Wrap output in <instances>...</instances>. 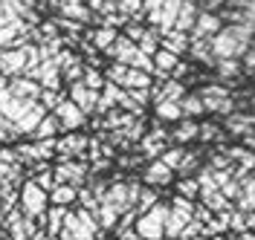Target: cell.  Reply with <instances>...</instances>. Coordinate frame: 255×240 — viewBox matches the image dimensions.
Instances as JSON below:
<instances>
[{"label":"cell","mask_w":255,"mask_h":240,"mask_svg":"<svg viewBox=\"0 0 255 240\" xmlns=\"http://www.w3.org/2000/svg\"><path fill=\"white\" fill-rule=\"evenodd\" d=\"M247 67H250V70H255V41L250 44V49H247Z\"/></svg>","instance_id":"cell-42"},{"label":"cell","mask_w":255,"mask_h":240,"mask_svg":"<svg viewBox=\"0 0 255 240\" xmlns=\"http://www.w3.org/2000/svg\"><path fill=\"white\" fill-rule=\"evenodd\" d=\"M229 160H238L244 168H253L255 165V157L247 151V148H232V151H229Z\"/></svg>","instance_id":"cell-33"},{"label":"cell","mask_w":255,"mask_h":240,"mask_svg":"<svg viewBox=\"0 0 255 240\" xmlns=\"http://www.w3.org/2000/svg\"><path fill=\"white\" fill-rule=\"evenodd\" d=\"M136 122V116L133 113H122V110H113L108 119H105V125L108 128H125V125H133Z\"/></svg>","instance_id":"cell-28"},{"label":"cell","mask_w":255,"mask_h":240,"mask_svg":"<svg viewBox=\"0 0 255 240\" xmlns=\"http://www.w3.org/2000/svg\"><path fill=\"white\" fill-rule=\"evenodd\" d=\"M26 79L38 81L44 90H55V93H58V87H61V73H58L55 58H47V61H41L38 67H32L29 73H26Z\"/></svg>","instance_id":"cell-5"},{"label":"cell","mask_w":255,"mask_h":240,"mask_svg":"<svg viewBox=\"0 0 255 240\" xmlns=\"http://www.w3.org/2000/svg\"><path fill=\"white\" fill-rule=\"evenodd\" d=\"M52 6L61 12V17L67 20H76V23H87L90 20V9L81 3V0H52Z\"/></svg>","instance_id":"cell-11"},{"label":"cell","mask_w":255,"mask_h":240,"mask_svg":"<svg viewBox=\"0 0 255 240\" xmlns=\"http://www.w3.org/2000/svg\"><path fill=\"white\" fill-rule=\"evenodd\" d=\"M122 87H125V90H148V87H151V76H145L139 70H128Z\"/></svg>","instance_id":"cell-24"},{"label":"cell","mask_w":255,"mask_h":240,"mask_svg":"<svg viewBox=\"0 0 255 240\" xmlns=\"http://www.w3.org/2000/svg\"><path fill=\"white\" fill-rule=\"evenodd\" d=\"M218 73H221L223 79L238 76V64H235V61H218Z\"/></svg>","instance_id":"cell-40"},{"label":"cell","mask_w":255,"mask_h":240,"mask_svg":"<svg viewBox=\"0 0 255 240\" xmlns=\"http://www.w3.org/2000/svg\"><path fill=\"white\" fill-rule=\"evenodd\" d=\"M49 200H52V206L67 208L70 203H76V200H79V191H76V188H70V185H55V188L49 191Z\"/></svg>","instance_id":"cell-21"},{"label":"cell","mask_w":255,"mask_h":240,"mask_svg":"<svg viewBox=\"0 0 255 240\" xmlns=\"http://www.w3.org/2000/svg\"><path fill=\"white\" fill-rule=\"evenodd\" d=\"M0 240H9V238H6V235H3V232H0Z\"/></svg>","instance_id":"cell-47"},{"label":"cell","mask_w":255,"mask_h":240,"mask_svg":"<svg viewBox=\"0 0 255 240\" xmlns=\"http://www.w3.org/2000/svg\"><path fill=\"white\" fill-rule=\"evenodd\" d=\"M145 182L148 185H165V182H171V168H165L159 160H154L148 165V171H145Z\"/></svg>","instance_id":"cell-18"},{"label":"cell","mask_w":255,"mask_h":240,"mask_svg":"<svg viewBox=\"0 0 255 240\" xmlns=\"http://www.w3.org/2000/svg\"><path fill=\"white\" fill-rule=\"evenodd\" d=\"M197 139H203V142H218L223 136H221V128H215V125H200V136H197Z\"/></svg>","instance_id":"cell-37"},{"label":"cell","mask_w":255,"mask_h":240,"mask_svg":"<svg viewBox=\"0 0 255 240\" xmlns=\"http://www.w3.org/2000/svg\"><path fill=\"white\" fill-rule=\"evenodd\" d=\"M61 93H55V90H41V98H38V101H41V104H44V110H55V107H58V104H61Z\"/></svg>","instance_id":"cell-32"},{"label":"cell","mask_w":255,"mask_h":240,"mask_svg":"<svg viewBox=\"0 0 255 240\" xmlns=\"http://www.w3.org/2000/svg\"><path fill=\"white\" fill-rule=\"evenodd\" d=\"M189 217H191V203L186 197H177L174 206L168 208V220H165V235L168 238H177L186 226H189Z\"/></svg>","instance_id":"cell-6"},{"label":"cell","mask_w":255,"mask_h":240,"mask_svg":"<svg viewBox=\"0 0 255 240\" xmlns=\"http://www.w3.org/2000/svg\"><path fill=\"white\" fill-rule=\"evenodd\" d=\"M55 185H70V188H76L79 191L81 185H84V179H87V168H84V162H76V160H64L55 171Z\"/></svg>","instance_id":"cell-4"},{"label":"cell","mask_w":255,"mask_h":240,"mask_svg":"<svg viewBox=\"0 0 255 240\" xmlns=\"http://www.w3.org/2000/svg\"><path fill=\"white\" fill-rule=\"evenodd\" d=\"M247 148H255V133H247Z\"/></svg>","instance_id":"cell-44"},{"label":"cell","mask_w":255,"mask_h":240,"mask_svg":"<svg viewBox=\"0 0 255 240\" xmlns=\"http://www.w3.org/2000/svg\"><path fill=\"white\" fill-rule=\"evenodd\" d=\"M116 217H119V214H116L108 203H99V223H102V229H113Z\"/></svg>","instance_id":"cell-30"},{"label":"cell","mask_w":255,"mask_h":240,"mask_svg":"<svg viewBox=\"0 0 255 240\" xmlns=\"http://www.w3.org/2000/svg\"><path fill=\"white\" fill-rule=\"evenodd\" d=\"M47 200H49V194L35 179H26L20 185V211H23L26 220H35L41 229L47 223Z\"/></svg>","instance_id":"cell-2"},{"label":"cell","mask_w":255,"mask_h":240,"mask_svg":"<svg viewBox=\"0 0 255 240\" xmlns=\"http://www.w3.org/2000/svg\"><path fill=\"white\" fill-rule=\"evenodd\" d=\"M116 6H119V12H125V15H139V12H142V0H116Z\"/></svg>","instance_id":"cell-36"},{"label":"cell","mask_w":255,"mask_h":240,"mask_svg":"<svg viewBox=\"0 0 255 240\" xmlns=\"http://www.w3.org/2000/svg\"><path fill=\"white\" fill-rule=\"evenodd\" d=\"M197 191H200V182H197V179H189V176H186V179L180 182V194H183V197H194Z\"/></svg>","instance_id":"cell-38"},{"label":"cell","mask_w":255,"mask_h":240,"mask_svg":"<svg viewBox=\"0 0 255 240\" xmlns=\"http://www.w3.org/2000/svg\"><path fill=\"white\" fill-rule=\"evenodd\" d=\"M197 168V154L194 151H186V157H183V165H180V174H189Z\"/></svg>","instance_id":"cell-39"},{"label":"cell","mask_w":255,"mask_h":240,"mask_svg":"<svg viewBox=\"0 0 255 240\" xmlns=\"http://www.w3.org/2000/svg\"><path fill=\"white\" fill-rule=\"evenodd\" d=\"M102 203H108L116 214H128V211H133V208H130V200H128V182H116V185H111Z\"/></svg>","instance_id":"cell-12"},{"label":"cell","mask_w":255,"mask_h":240,"mask_svg":"<svg viewBox=\"0 0 255 240\" xmlns=\"http://www.w3.org/2000/svg\"><path fill=\"white\" fill-rule=\"evenodd\" d=\"M183 3H186V0H162V9H159V23H157V32L159 35H165V32H171V29H174L177 15H180Z\"/></svg>","instance_id":"cell-13"},{"label":"cell","mask_w":255,"mask_h":240,"mask_svg":"<svg viewBox=\"0 0 255 240\" xmlns=\"http://www.w3.org/2000/svg\"><path fill=\"white\" fill-rule=\"evenodd\" d=\"M61 130V125H58V119L52 116V113H47V119L38 125V130L32 133L35 136V142H41V139H55V133Z\"/></svg>","instance_id":"cell-22"},{"label":"cell","mask_w":255,"mask_h":240,"mask_svg":"<svg viewBox=\"0 0 255 240\" xmlns=\"http://www.w3.org/2000/svg\"><path fill=\"white\" fill-rule=\"evenodd\" d=\"M84 84H87V90H93V93H102V87H105V81H102V76L96 73V70H84Z\"/></svg>","instance_id":"cell-34"},{"label":"cell","mask_w":255,"mask_h":240,"mask_svg":"<svg viewBox=\"0 0 255 240\" xmlns=\"http://www.w3.org/2000/svg\"><path fill=\"white\" fill-rule=\"evenodd\" d=\"M52 116L58 119L61 130H76V128H81V125H84V119H87V116H84V113H81L70 98H61V104L52 110Z\"/></svg>","instance_id":"cell-7"},{"label":"cell","mask_w":255,"mask_h":240,"mask_svg":"<svg viewBox=\"0 0 255 240\" xmlns=\"http://www.w3.org/2000/svg\"><path fill=\"white\" fill-rule=\"evenodd\" d=\"M99 96L102 93H93V90H87V84L84 81H76V84H70V101L79 107L84 116L87 113H93L99 107Z\"/></svg>","instance_id":"cell-8"},{"label":"cell","mask_w":255,"mask_h":240,"mask_svg":"<svg viewBox=\"0 0 255 240\" xmlns=\"http://www.w3.org/2000/svg\"><path fill=\"white\" fill-rule=\"evenodd\" d=\"M3 139H6V133H3V130H0V142H3Z\"/></svg>","instance_id":"cell-46"},{"label":"cell","mask_w":255,"mask_h":240,"mask_svg":"<svg viewBox=\"0 0 255 240\" xmlns=\"http://www.w3.org/2000/svg\"><path fill=\"white\" fill-rule=\"evenodd\" d=\"M157 116L162 119V122H180V119H183V110H180L177 101H159L157 104Z\"/></svg>","instance_id":"cell-25"},{"label":"cell","mask_w":255,"mask_h":240,"mask_svg":"<svg viewBox=\"0 0 255 240\" xmlns=\"http://www.w3.org/2000/svg\"><path fill=\"white\" fill-rule=\"evenodd\" d=\"M162 49H168L171 55L186 52V49H189V38H186V32H177V29L165 32V35H162Z\"/></svg>","instance_id":"cell-19"},{"label":"cell","mask_w":255,"mask_h":240,"mask_svg":"<svg viewBox=\"0 0 255 240\" xmlns=\"http://www.w3.org/2000/svg\"><path fill=\"white\" fill-rule=\"evenodd\" d=\"M180 110H183V116H197V113H206V107H203L200 96H186L180 101Z\"/></svg>","instance_id":"cell-29"},{"label":"cell","mask_w":255,"mask_h":240,"mask_svg":"<svg viewBox=\"0 0 255 240\" xmlns=\"http://www.w3.org/2000/svg\"><path fill=\"white\" fill-rule=\"evenodd\" d=\"M0 15H3V6H0Z\"/></svg>","instance_id":"cell-48"},{"label":"cell","mask_w":255,"mask_h":240,"mask_svg":"<svg viewBox=\"0 0 255 240\" xmlns=\"http://www.w3.org/2000/svg\"><path fill=\"white\" fill-rule=\"evenodd\" d=\"M116 38H119V35H116V29H111V26H102V29H96V32H93V44L99 49H105V52H108V49L113 47V41H116Z\"/></svg>","instance_id":"cell-26"},{"label":"cell","mask_w":255,"mask_h":240,"mask_svg":"<svg viewBox=\"0 0 255 240\" xmlns=\"http://www.w3.org/2000/svg\"><path fill=\"white\" fill-rule=\"evenodd\" d=\"M142 154L145 157H162L165 154V133L162 130H154L142 136Z\"/></svg>","instance_id":"cell-17"},{"label":"cell","mask_w":255,"mask_h":240,"mask_svg":"<svg viewBox=\"0 0 255 240\" xmlns=\"http://www.w3.org/2000/svg\"><path fill=\"white\" fill-rule=\"evenodd\" d=\"M165 220H168V206L157 203L148 214H142L136 220V235L142 240H159L165 235Z\"/></svg>","instance_id":"cell-3"},{"label":"cell","mask_w":255,"mask_h":240,"mask_svg":"<svg viewBox=\"0 0 255 240\" xmlns=\"http://www.w3.org/2000/svg\"><path fill=\"white\" fill-rule=\"evenodd\" d=\"M47 113H49V110H44V104L38 101V104H35V107H32V110L26 113V116H23V119H20V122L15 125L17 133H35V130H38V125H41V122L47 119Z\"/></svg>","instance_id":"cell-15"},{"label":"cell","mask_w":255,"mask_h":240,"mask_svg":"<svg viewBox=\"0 0 255 240\" xmlns=\"http://www.w3.org/2000/svg\"><path fill=\"white\" fill-rule=\"evenodd\" d=\"M154 206H157V194L151 191V188H142V194H139V203H136V211L148 214Z\"/></svg>","instance_id":"cell-31"},{"label":"cell","mask_w":255,"mask_h":240,"mask_svg":"<svg viewBox=\"0 0 255 240\" xmlns=\"http://www.w3.org/2000/svg\"><path fill=\"white\" fill-rule=\"evenodd\" d=\"M177 55H171L168 49H162L159 47V52L154 55V70H157V76H168V73H174L177 70Z\"/></svg>","instance_id":"cell-20"},{"label":"cell","mask_w":255,"mask_h":240,"mask_svg":"<svg viewBox=\"0 0 255 240\" xmlns=\"http://www.w3.org/2000/svg\"><path fill=\"white\" fill-rule=\"evenodd\" d=\"M197 136H200V125H197V122H180L177 130L171 133V139H177L180 145L191 142V139H197Z\"/></svg>","instance_id":"cell-23"},{"label":"cell","mask_w":255,"mask_h":240,"mask_svg":"<svg viewBox=\"0 0 255 240\" xmlns=\"http://www.w3.org/2000/svg\"><path fill=\"white\" fill-rule=\"evenodd\" d=\"M6 87H9V79H3V76H0V93H3Z\"/></svg>","instance_id":"cell-45"},{"label":"cell","mask_w":255,"mask_h":240,"mask_svg":"<svg viewBox=\"0 0 255 240\" xmlns=\"http://www.w3.org/2000/svg\"><path fill=\"white\" fill-rule=\"evenodd\" d=\"M41 84L38 81L26 79V76H17V79H9V93L12 98H23V101H38L41 98Z\"/></svg>","instance_id":"cell-9"},{"label":"cell","mask_w":255,"mask_h":240,"mask_svg":"<svg viewBox=\"0 0 255 240\" xmlns=\"http://www.w3.org/2000/svg\"><path fill=\"white\" fill-rule=\"evenodd\" d=\"M191 32H194V41H212L215 35L221 32V17L212 15V12H200Z\"/></svg>","instance_id":"cell-10"},{"label":"cell","mask_w":255,"mask_h":240,"mask_svg":"<svg viewBox=\"0 0 255 240\" xmlns=\"http://www.w3.org/2000/svg\"><path fill=\"white\" fill-rule=\"evenodd\" d=\"M183 157H186V151H183V148H171V151H165V154L159 157V162H162L165 168H171V171H180Z\"/></svg>","instance_id":"cell-27"},{"label":"cell","mask_w":255,"mask_h":240,"mask_svg":"<svg viewBox=\"0 0 255 240\" xmlns=\"http://www.w3.org/2000/svg\"><path fill=\"white\" fill-rule=\"evenodd\" d=\"M197 6L191 3V0H186L183 3V9H180V15H177V23H174V29L177 32H191L194 29V23H197Z\"/></svg>","instance_id":"cell-16"},{"label":"cell","mask_w":255,"mask_h":240,"mask_svg":"<svg viewBox=\"0 0 255 240\" xmlns=\"http://www.w3.org/2000/svg\"><path fill=\"white\" fill-rule=\"evenodd\" d=\"M200 3L206 6V12H212V15H215V9H218L221 3H226V0H200Z\"/></svg>","instance_id":"cell-43"},{"label":"cell","mask_w":255,"mask_h":240,"mask_svg":"<svg viewBox=\"0 0 255 240\" xmlns=\"http://www.w3.org/2000/svg\"><path fill=\"white\" fill-rule=\"evenodd\" d=\"M0 130H3L6 136H17V128L9 122V119H6V116H3V113H0Z\"/></svg>","instance_id":"cell-41"},{"label":"cell","mask_w":255,"mask_h":240,"mask_svg":"<svg viewBox=\"0 0 255 240\" xmlns=\"http://www.w3.org/2000/svg\"><path fill=\"white\" fill-rule=\"evenodd\" d=\"M250 35H253V26H247V23L221 29L212 38V55H215V61H235L241 55H247V49L253 44Z\"/></svg>","instance_id":"cell-1"},{"label":"cell","mask_w":255,"mask_h":240,"mask_svg":"<svg viewBox=\"0 0 255 240\" xmlns=\"http://www.w3.org/2000/svg\"><path fill=\"white\" fill-rule=\"evenodd\" d=\"M84 148H87V136H64L55 142V151H61L64 160H79L81 154H84Z\"/></svg>","instance_id":"cell-14"},{"label":"cell","mask_w":255,"mask_h":240,"mask_svg":"<svg viewBox=\"0 0 255 240\" xmlns=\"http://www.w3.org/2000/svg\"><path fill=\"white\" fill-rule=\"evenodd\" d=\"M255 119H244V116H232L229 122H226V128L232 130V133H247V128L253 125Z\"/></svg>","instance_id":"cell-35"},{"label":"cell","mask_w":255,"mask_h":240,"mask_svg":"<svg viewBox=\"0 0 255 240\" xmlns=\"http://www.w3.org/2000/svg\"><path fill=\"white\" fill-rule=\"evenodd\" d=\"M253 223H255V220H253Z\"/></svg>","instance_id":"cell-49"}]
</instances>
